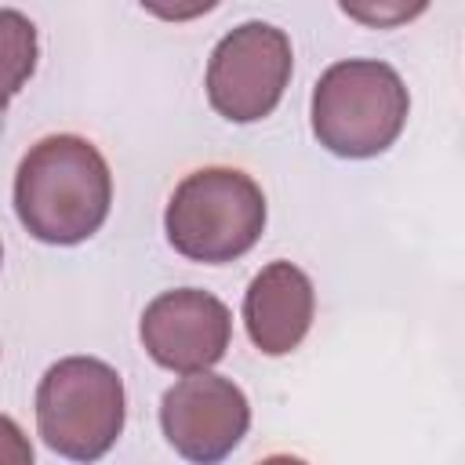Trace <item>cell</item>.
<instances>
[{
	"label": "cell",
	"mask_w": 465,
	"mask_h": 465,
	"mask_svg": "<svg viewBox=\"0 0 465 465\" xmlns=\"http://www.w3.org/2000/svg\"><path fill=\"white\" fill-rule=\"evenodd\" d=\"M124 381L94 356H65L36 385V432L44 443L80 465L113 450L124 432Z\"/></svg>",
	"instance_id": "cell-4"
},
{
	"label": "cell",
	"mask_w": 465,
	"mask_h": 465,
	"mask_svg": "<svg viewBox=\"0 0 465 465\" xmlns=\"http://www.w3.org/2000/svg\"><path fill=\"white\" fill-rule=\"evenodd\" d=\"M411 113L400 73L378 58H345L320 73L312 87V134L345 160L385 153Z\"/></svg>",
	"instance_id": "cell-2"
},
{
	"label": "cell",
	"mask_w": 465,
	"mask_h": 465,
	"mask_svg": "<svg viewBox=\"0 0 465 465\" xmlns=\"http://www.w3.org/2000/svg\"><path fill=\"white\" fill-rule=\"evenodd\" d=\"M258 465H305V461L294 458V454H269V458H262Z\"/></svg>",
	"instance_id": "cell-12"
},
{
	"label": "cell",
	"mask_w": 465,
	"mask_h": 465,
	"mask_svg": "<svg viewBox=\"0 0 465 465\" xmlns=\"http://www.w3.org/2000/svg\"><path fill=\"white\" fill-rule=\"evenodd\" d=\"M312 280L291 262H269L243 294V323L258 352L287 356L312 327Z\"/></svg>",
	"instance_id": "cell-8"
},
{
	"label": "cell",
	"mask_w": 465,
	"mask_h": 465,
	"mask_svg": "<svg viewBox=\"0 0 465 465\" xmlns=\"http://www.w3.org/2000/svg\"><path fill=\"white\" fill-rule=\"evenodd\" d=\"M145 352L178 374L211 371L232 338V316L222 298L196 287H174L156 294L138 323Z\"/></svg>",
	"instance_id": "cell-7"
},
{
	"label": "cell",
	"mask_w": 465,
	"mask_h": 465,
	"mask_svg": "<svg viewBox=\"0 0 465 465\" xmlns=\"http://www.w3.org/2000/svg\"><path fill=\"white\" fill-rule=\"evenodd\" d=\"M0 127H4V116H0Z\"/></svg>",
	"instance_id": "cell-14"
},
{
	"label": "cell",
	"mask_w": 465,
	"mask_h": 465,
	"mask_svg": "<svg viewBox=\"0 0 465 465\" xmlns=\"http://www.w3.org/2000/svg\"><path fill=\"white\" fill-rule=\"evenodd\" d=\"M0 262H4V247H0Z\"/></svg>",
	"instance_id": "cell-13"
},
{
	"label": "cell",
	"mask_w": 465,
	"mask_h": 465,
	"mask_svg": "<svg viewBox=\"0 0 465 465\" xmlns=\"http://www.w3.org/2000/svg\"><path fill=\"white\" fill-rule=\"evenodd\" d=\"M421 7H425V4H418V7H352V4H341L345 15H352V18H360V22H371V25H392V22H403V18L418 15Z\"/></svg>",
	"instance_id": "cell-11"
},
{
	"label": "cell",
	"mask_w": 465,
	"mask_h": 465,
	"mask_svg": "<svg viewBox=\"0 0 465 465\" xmlns=\"http://www.w3.org/2000/svg\"><path fill=\"white\" fill-rule=\"evenodd\" d=\"M113 203L105 156L80 134L40 138L15 171V211L40 243L73 247L102 229Z\"/></svg>",
	"instance_id": "cell-1"
},
{
	"label": "cell",
	"mask_w": 465,
	"mask_h": 465,
	"mask_svg": "<svg viewBox=\"0 0 465 465\" xmlns=\"http://www.w3.org/2000/svg\"><path fill=\"white\" fill-rule=\"evenodd\" d=\"M171 247L203 265H225L247 254L265 229V196L236 167H200L185 174L163 211Z\"/></svg>",
	"instance_id": "cell-3"
},
{
	"label": "cell",
	"mask_w": 465,
	"mask_h": 465,
	"mask_svg": "<svg viewBox=\"0 0 465 465\" xmlns=\"http://www.w3.org/2000/svg\"><path fill=\"white\" fill-rule=\"evenodd\" d=\"M36 69V25L15 11L0 7V116L7 102L22 91V84Z\"/></svg>",
	"instance_id": "cell-9"
},
{
	"label": "cell",
	"mask_w": 465,
	"mask_h": 465,
	"mask_svg": "<svg viewBox=\"0 0 465 465\" xmlns=\"http://www.w3.org/2000/svg\"><path fill=\"white\" fill-rule=\"evenodd\" d=\"M291 40L269 22H243L229 29L207 62V102L229 124H254L269 116L291 84Z\"/></svg>",
	"instance_id": "cell-5"
},
{
	"label": "cell",
	"mask_w": 465,
	"mask_h": 465,
	"mask_svg": "<svg viewBox=\"0 0 465 465\" xmlns=\"http://www.w3.org/2000/svg\"><path fill=\"white\" fill-rule=\"evenodd\" d=\"M160 429L185 461L222 465L251 429V403L222 374H185L160 400Z\"/></svg>",
	"instance_id": "cell-6"
},
{
	"label": "cell",
	"mask_w": 465,
	"mask_h": 465,
	"mask_svg": "<svg viewBox=\"0 0 465 465\" xmlns=\"http://www.w3.org/2000/svg\"><path fill=\"white\" fill-rule=\"evenodd\" d=\"M0 465H36L29 436L7 414H0Z\"/></svg>",
	"instance_id": "cell-10"
}]
</instances>
